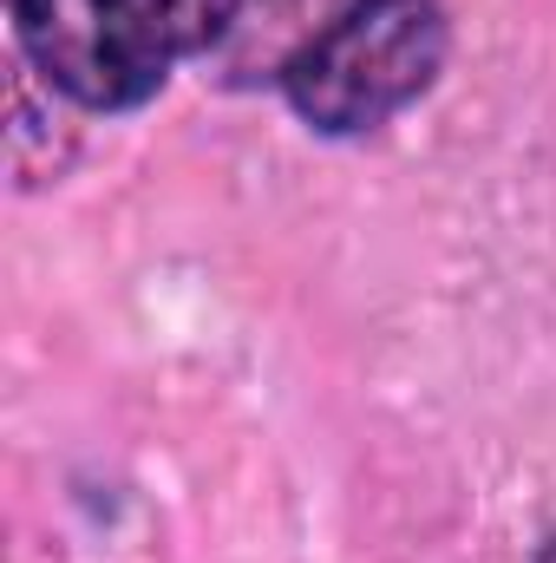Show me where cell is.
Listing matches in <instances>:
<instances>
[{
  "label": "cell",
  "instance_id": "1",
  "mask_svg": "<svg viewBox=\"0 0 556 563\" xmlns=\"http://www.w3.org/2000/svg\"><path fill=\"white\" fill-rule=\"evenodd\" d=\"M438 66H445L438 0H347L281 59V92L301 125L347 139L407 112L438 79Z\"/></svg>",
  "mask_w": 556,
  "mask_h": 563
},
{
  "label": "cell",
  "instance_id": "2",
  "mask_svg": "<svg viewBox=\"0 0 556 563\" xmlns=\"http://www.w3.org/2000/svg\"><path fill=\"white\" fill-rule=\"evenodd\" d=\"M7 7L33 73L86 112H132L177 66L144 0H7Z\"/></svg>",
  "mask_w": 556,
  "mask_h": 563
},
{
  "label": "cell",
  "instance_id": "3",
  "mask_svg": "<svg viewBox=\"0 0 556 563\" xmlns=\"http://www.w3.org/2000/svg\"><path fill=\"white\" fill-rule=\"evenodd\" d=\"M537 563H556V531L544 538V551H537Z\"/></svg>",
  "mask_w": 556,
  "mask_h": 563
}]
</instances>
